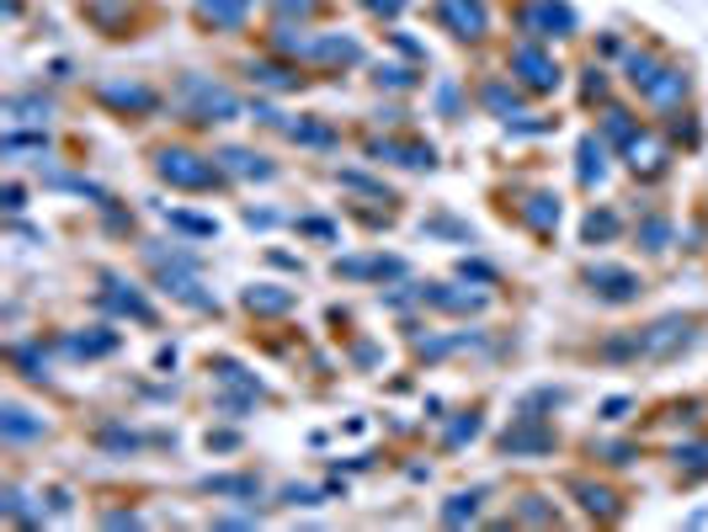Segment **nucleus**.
I'll use <instances>...</instances> for the list:
<instances>
[{
  "instance_id": "52",
  "label": "nucleus",
  "mask_w": 708,
  "mask_h": 532,
  "mask_svg": "<svg viewBox=\"0 0 708 532\" xmlns=\"http://www.w3.org/2000/svg\"><path fill=\"white\" fill-rule=\"evenodd\" d=\"M459 277H464V283H480V288H495V283H501V272L490 262H459Z\"/></svg>"
},
{
  "instance_id": "40",
  "label": "nucleus",
  "mask_w": 708,
  "mask_h": 532,
  "mask_svg": "<svg viewBox=\"0 0 708 532\" xmlns=\"http://www.w3.org/2000/svg\"><path fill=\"white\" fill-rule=\"evenodd\" d=\"M660 122H666V139H671L677 149H687V155L704 149V118H698L692 107H677V112H666Z\"/></svg>"
},
{
  "instance_id": "5",
  "label": "nucleus",
  "mask_w": 708,
  "mask_h": 532,
  "mask_svg": "<svg viewBox=\"0 0 708 532\" xmlns=\"http://www.w3.org/2000/svg\"><path fill=\"white\" fill-rule=\"evenodd\" d=\"M512 27L517 38H533V43H570L581 38V17L570 0H512Z\"/></svg>"
},
{
  "instance_id": "4",
  "label": "nucleus",
  "mask_w": 708,
  "mask_h": 532,
  "mask_svg": "<svg viewBox=\"0 0 708 532\" xmlns=\"http://www.w3.org/2000/svg\"><path fill=\"white\" fill-rule=\"evenodd\" d=\"M91 101H97L107 118H122V122H145L155 118L160 107H166V91L160 86H149L139 75H107L91 86Z\"/></svg>"
},
{
  "instance_id": "20",
  "label": "nucleus",
  "mask_w": 708,
  "mask_h": 532,
  "mask_svg": "<svg viewBox=\"0 0 708 532\" xmlns=\"http://www.w3.org/2000/svg\"><path fill=\"white\" fill-rule=\"evenodd\" d=\"M80 17L101 38H134L139 32V0H80Z\"/></svg>"
},
{
  "instance_id": "44",
  "label": "nucleus",
  "mask_w": 708,
  "mask_h": 532,
  "mask_svg": "<svg viewBox=\"0 0 708 532\" xmlns=\"http://www.w3.org/2000/svg\"><path fill=\"white\" fill-rule=\"evenodd\" d=\"M6 112H11V122H38V128H43V122L53 118V101L38 97V91H27V97H11V101H6Z\"/></svg>"
},
{
  "instance_id": "36",
  "label": "nucleus",
  "mask_w": 708,
  "mask_h": 532,
  "mask_svg": "<svg viewBox=\"0 0 708 532\" xmlns=\"http://www.w3.org/2000/svg\"><path fill=\"white\" fill-rule=\"evenodd\" d=\"M43 432H49V421H38L32 411H22L17 400L0 415V442H6V447H22V442H32V436H43Z\"/></svg>"
},
{
  "instance_id": "33",
  "label": "nucleus",
  "mask_w": 708,
  "mask_h": 532,
  "mask_svg": "<svg viewBox=\"0 0 708 532\" xmlns=\"http://www.w3.org/2000/svg\"><path fill=\"white\" fill-rule=\"evenodd\" d=\"M671 474L682 484H698V480H708V436H687V442H677L671 447Z\"/></svg>"
},
{
  "instance_id": "21",
  "label": "nucleus",
  "mask_w": 708,
  "mask_h": 532,
  "mask_svg": "<svg viewBox=\"0 0 708 532\" xmlns=\"http://www.w3.org/2000/svg\"><path fill=\"white\" fill-rule=\"evenodd\" d=\"M331 272L346 277V283H405V262L384 256V250H373V256H336Z\"/></svg>"
},
{
  "instance_id": "51",
  "label": "nucleus",
  "mask_w": 708,
  "mask_h": 532,
  "mask_svg": "<svg viewBox=\"0 0 708 532\" xmlns=\"http://www.w3.org/2000/svg\"><path fill=\"white\" fill-rule=\"evenodd\" d=\"M405 170H432L437 166V149L426 145V139H415V134H405V160H400Z\"/></svg>"
},
{
  "instance_id": "57",
  "label": "nucleus",
  "mask_w": 708,
  "mask_h": 532,
  "mask_svg": "<svg viewBox=\"0 0 708 532\" xmlns=\"http://www.w3.org/2000/svg\"><path fill=\"white\" fill-rule=\"evenodd\" d=\"M0 197H6V214H22V208H27V187H22V181H6V193H0Z\"/></svg>"
},
{
  "instance_id": "62",
  "label": "nucleus",
  "mask_w": 708,
  "mask_h": 532,
  "mask_svg": "<svg viewBox=\"0 0 708 532\" xmlns=\"http://www.w3.org/2000/svg\"><path fill=\"white\" fill-rule=\"evenodd\" d=\"M49 501H53V516H70V511H75L70 490H49Z\"/></svg>"
},
{
  "instance_id": "37",
  "label": "nucleus",
  "mask_w": 708,
  "mask_h": 532,
  "mask_svg": "<svg viewBox=\"0 0 708 532\" xmlns=\"http://www.w3.org/2000/svg\"><path fill=\"white\" fill-rule=\"evenodd\" d=\"M469 101H474V86H469V80H453V75H448V80L432 86V107H437V118H448V122L464 118Z\"/></svg>"
},
{
  "instance_id": "2",
  "label": "nucleus",
  "mask_w": 708,
  "mask_h": 532,
  "mask_svg": "<svg viewBox=\"0 0 708 532\" xmlns=\"http://www.w3.org/2000/svg\"><path fill=\"white\" fill-rule=\"evenodd\" d=\"M149 170H155V181L171 187V193H224V187H229V176H224V166L214 160V149L203 155V149H193V145H160L149 155Z\"/></svg>"
},
{
  "instance_id": "53",
  "label": "nucleus",
  "mask_w": 708,
  "mask_h": 532,
  "mask_svg": "<svg viewBox=\"0 0 708 532\" xmlns=\"http://www.w3.org/2000/svg\"><path fill=\"white\" fill-rule=\"evenodd\" d=\"M298 229H304L309 240H336V224H331V218H319V214H304V218H298Z\"/></svg>"
},
{
  "instance_id": "59",
  "label": "nucleus",
  "mask_w": 708,
  "mask_h": 532,
  "mask_svg": "<svg viewBox=\"0 0 708 532\" xmlns=\"http://www.w3.org/2000/svg\"><path fill=\"white\" fill-rule=\"evenodd\" d=\"M352 363H357V367L378 363V346H373V341H352Z\"/></svg>"
},
{
  "instance_id": "13",
  "label": "nucleus",
  "mask_w": 708,
  "mask_h": 532,
  "mask_svg": "<svg viewBox=\"0 0 708 532\" xmlns=\"http://www.w3.org/2000/svg\"><path fill=\"white\" fill-rule=\"evenodd\" d=\"M554 442H560V436H554V426H549V415L522 411L512 426L501 432L495 447H501L507 459H543V453H554Z\"/></svg>"
},
{
  "instance_id": "3",
  "label": "nucleus",
  "mask_w": 708,
  "mask_h": 532,
  "mask_svg": "<svg viewBox=\"0 0 708 532\" xmlns=\"http://www.w3.org/2000/svg\"><path fill=\"white\" fill-rule=\"evenodd\" d=\"M501 70L512 75V80L533 101L564 91V80H570V70H564L560 53H554V43H533V38H512V43H507V65H501Z\"/></svg>"
},
{
  "instance_id": "50",
  "label": "nucleus",
  "mask_w": 708,
  "mask_h": 532,
  "mask_svg": "<svg viewBox=\"0 0 708 532\" xmlns=\"http://www.w3.org/2000/svg\"><path fill=\"white\" fill-rule=\"evenodd\" d=\"M363 17H373V22H384V27H394L405 11H411V0H352Z\"/></svg>"
},
{
  "instance_id": "11",
  "label": "nucleus",
  "mask_w": 708,
  "mask_h": 532,
  "mask_svg": "<svg viewBox=\"0 0 708 532\" xmlns=\"http://www.w3.org/2000/svg\"><path fill=\"white\" fill-rule=\"evenodd\" d=\"M101 288H97V304L107 309V315H118V319H134V325H145V331H155L160 325V309L145 298V288L139 283H128L122 272H101L97 277Z\"/></svg>"
},
{
  "instance_id": "55",
  "label": "nucleus",
  "mask_w": 708,
  "mask_h": 532,
  "mask_svg": "<svg viewBox=\"0 0 708 532\" xmlns=\"http://www.w3.org/2000/svg\"><path fill=\"white\" fill-rule=\"evenodd\" d=\"M623 49H629V43H623L618 32H602V38H597V59H623Z\"/></svg>"
},
{
  "instance_id": "29",
  "label": "nucleus",
  "mask_w": 708,
  "mask_h": 532,
  "mask_svg": "<svg viewBox=\"0 0 708 532\" xmlns=\"http://www.w3.org/2000/svg\"><path fill=\"white\" fill-rule=\"evenodd\" d=\"M283 139L298 149H319V155H325V149L342 145V128L331 118H288L283 122Z\"/></svg>"
},
{
  "instance_id": "34",
  "label": "nucleus",
  "mask_w": 708,
  "mask_h": 532,
  "mask_svg": "<svg viewBox=\"0 0 708 532\" xmlns=\"http://www.w3.org/2000/svg\"><path fill=\"white\" fill-rule=\"evenodd\" d=\"M6 363L17 367L27 384H49V346L43 341H11L6 346Z\"/></svg>"
},
{
  "instance_id": "58",
  "label": "nucleus",
  "mask_w": 708,
  "mask_h": 532,
  "mask_svg": "<svg viewBox=\"0 0 708 532\" xmlns=\"http://www.w3.org/2000/svg\"><path fill=\"white\" fill-rule=\"evenodd\" d=\"M208 447H214V453H235V447H240V432H208Z\"/></svg>"
},
{
  "instance_id": "22",
  "label": "nucleus",
  "mask_w": 708,
  "mask_h": 532,
  "mask_svg": "<svg viewBox=\"0 0 708 532\" xmlns=\"http://www.w3.org/2000/svg\"><path fill=\"white\" fill-rule=\"evenodd\" d=\"M687 341H692V319H687V315H666V319H656V325H645V331H639V357L660 363V357L682 352Z\"/></svg>"
},
{
  "instance_id": "46",
  "label": "nucleus",
  "mask_w": 708,
  "mask_h": 532,
  "mask_svg": "<svg viewBox=\"0 0 708 532\" xmlns=\"http://www.w3.org/2000/svg\"><path fill=\"white\" fill-rule=\"evenodd\" d=\"M166 224L181 229V235H193V240H214V235H219V224H214V218L187 214V208H166Z\"/></svg>"
},
{
  "instance_id": "25",
  "label": "nucleus",
  "mask_w": 708,
  "mask_h": 532,
  "mask_svg": "<svg viewBox=\"0 0 708 532\" xmlns=\"http://www.w3.org/2000/svg\"><path fill=\"white\" fill-rule=\"evenodd\" d=\"M367 80H373V91H390V97H415V91L426 86V70H421V65H411V59H378Z\"/></svg>"
},
{
  "instance_id": "24",
  "label": "nucleus",
  "mask_w": 708,
  "mask_h": 532,
  "mask_svg": "<svg viewBox=\"0 0 708 532\" xmlns=\"http://www.w3.org/2000/svg\"><path fill=\"white\" fill-rule=\"evenodd\" d=\"M421 304L437 309V315H480V309L490 304V293L485 288L464 293L459 283H426V288H421Z\"/></svg>"
},
{
  "instance_id": "49",
  "label": "nucleus",
  "mask_w": 708,
  "mask_h": 532,
  "mask_svg": "<svg viewBox=\"0 0 708 532\" xmlns=\"http://www.w3.org/2000/svg\"><path fill=\"white\" fill-rule=\"evenodd\" d=\"M587 453H591L597 463H608V469H629V463L639 459V447H635V442H591Z\"/></svg>"
},
{
  "instance_id": "61",
  "label": "nucleus",
  "mask_w": 708,
  "mask_h": 532,
  "mask_svg": "<svg viewBox=\"0 0 708 532\" xmlns=\"http://www.w3.org/2000/svg\"><path fill=\"white\" fill-rule=\"evenodd\" d=\"M267 262L283 266V272H304V262H298V256H288V250H267Z\"/></svg>"
},
{
  "instance_id": "42",
  "label": "nucleus",
  "mask_w": 708,
  "mask_h": 532,
  "mask_svg": "<svg viewBox=\"0 0 708 532\" xmlns=\"http://www.w3.org/2000/svg\"><path fill=\"white\" fill-rule=\"evenodd\" d=\"M480 511H485V490H459V495H448L442 522L448 528H464V522H480Z\"/></svg>"
},
{
  "instance_id": "43",
  "label": "nucleus",
  "mask_w": 708,
  "mask_h": 532,
  "mask_svg": "<svg viewBox=\"0 0 708 532\" xmlns=\"http://www.w3.org/2000/svg\"><path fill=\"white\" fill-rule=\"evenodd\" d=\"M272 22H319L331 11V0H267Z\"/></svg>"
},
{
  "instance_id": "15",
  "label": "nucleus",
  "mask_w": 708,
  "mask_h": 532,
  "mask_svg": "<svg viewBox=\"0 0 708 532\" xmlns=\"http://www.w3.org/2000/svg\"><path fill=\"white\" fill-rule=\"evenodd\" d=\"M687 97H692V75H687V65H677V59H666L656 80H650L645 91H635V101H639V107H650L656 118L687 107Z\"/></svg>"
},
{
  "instance_id": "1",
  "label": "nucleus",
  "mask_w": 708,
  "mask_h": 532,
  "mask_svg": "<svg viewBox=\"0 0 708 532\" xmlns=\"http://www.w3.org/2000/svg\"><path fill=\"white\" fill-rule=\"evenodd\" d=\"M171 107H176V118L193 122V128H224V122H240L250 101H240V91L224 86V80H214V75L187 70L181 80H176Z\"/></svg>"
},
{
  "instance_id": "19",
  "label": "nucleus",
  "mask_w": 708,
  "mask_h": 532,
  "mask_svg": "<svg viewBox=\"0 0 708 532\" xmlns=\"http://www.w3.org/2000/svg\"><path fill=\"white\" fill-rule=\"evenodd\" d=\"M612 155H618V149H612L597 128L576 139V187H581V193H597V187L608 181V176H612Z\"/></svg>"
},
{
  "instance_id": "10",
  "label": "nucleus",
  "mask_w": 708,
  "mask_h": 532,
  "mask_svg": "<svg viewBox=\"0 0 708 532\" xmlns=\"http://www.w3.org/2000/svg\"><path fill=\"white\" fill-rule=\"evenodd\" d=\"M474 107H480L485 118H495V122H507V128H512V122H522L528 112H533V97H528L507 70H490V75L474 80Z\"/></svg>"
},
{
  "instance_id": "38",
  "label": "nucleus",
  "mask_w": 708,
  "mask_h": 532,
  "mask_svg": "<svg viewBox=\"0 0 708 532\" xmlns=\"http://www.w3.org/2000/svg\"><path fill=\"white\" fill-rule=\"evenodd\" d=\"M507 522H517V528H554V522H560V506H554L549 495L528 490V495H517V506Z\"/></svg>"
},
{
  "instance_id": "17",
  "label": "nucleus",
  "mask_w": 708,
  "mask_h": 532,
  "mask_svg": "<svg viewBox=\"0 0 708 532\" xmlns=\"http://www.w3.org/2000/svg\"><path fill=\"white\" fill-rule=\"evenodd\" d=\"M262 49L283 53V59H294L304 70H315V49H319V27L315 22H272L262 32Z\"/></svg>"
},
{
  "instance_id": "41",
  "label": "nucleus",
  "mask_w": 708,
  "mask_h": 532,
  "mask_svg": "<svg viewBox=\"0 0 708 532\" xmlns=\"http://www.w3.org/2000/svg\"><path fill=\"white\" fill-rule=\"evenodd\" d=\"M480 432H485V415H480V411H459L448 426H442V453H459V447H469Z\"/></svg>"
},
{
  "instance_id": "23",
  "label": "nucleus",
  "mask_w": 708,
  "mask_h": 532,
  "mask_svg": "<svg viewBox=\"0 0 708 532\" xmlns=\"http://www.w3.org/2000/svg\"><path fill=\"white\" fill-rule=\"evenodd\" d=\"M214 160L224 166V176H229V181H272V176H277L272 155H262V149H245V145H219V149H214Z\"/></svg>"
},
{
  "instance_id": "28",
  "label": "nucleus",
  "mask_w": 708,
  "mask_h": 532,
  "mask_svg": "<svg viewBox=\"0 0 708 532\" xmlns=\"http://www.w3.org/2000/svg\"><path fill=\"white\" fill-rule=\"evenodd\" d=\"M635 245L645 256H671V245H677V224L671 214H660V208H645L635 218Z\"/></svg>"
},
{
  "instance_id": "60",
  "label": "nucleus",
  "mask_w": 708,
  "mask_h": 532,
  "mask_svg": "<svg viewBox=\"0 0 708 532\" xmlns=\"http://www.w3.org/2000/svg\"><path fill=\"white\" fill-rule=\"evenodd\" d=\"M101 522H107V528H134L139 511H101Z\"/></svg>"
},
{
  "instance_id": "26",
  "label": "nucleus",
  "mask_w": 708,
  "mask_h": 532,
  "mask_svg": "<svg viewBox=\"0 0 708 532\" xmlns=\"http://www.w3.org/2000/svg\"><path fill=\"white\" fill-rule=\"evenodd\" d=\"M240 304H245V315H256V319H283L298 309V293L283 288V283H256V288L240 293Z\"/></svg>"
},
{
  "instance_id": "27",
  "label": "nucleus",
  "mask_w": 708,
  "mask_h": 532,
  "mask_svg": "<svg viewBox=\"0 0 708 532\" xmlns=\"http://www.w3.org/2000/svg\"><path fill=\"white\" fill-rule=\"evenodd\" d=\"M639 128H645V122H639V112L629 107V101L608 97L602 107H597V134H602L612 149H623V145H629V139L639 134Z\"/></svg>"
},
{
  "instance_id": "56",
  "label": "nucleus",
  "mask_w": 708,
  "mask_h": 532,
  "mask_svg": "<svg viewBox=\"0 0 708 532\" xmlns=\"http://www.w3.org/2000/svg\"><path fill=\"white\" fill-rule=\"evenodd\" d=\"M629 411H635V400H629V394H618V400H608V405H602V421H608V426H618Z\"/></svg>"
},
{
  "instance_id": "39",
  "label": "nucleus",
  "mask_w": 708,
  "mask_h": 532,
  "mask_svg": "<svg viewBox=\"0 0 708 532\" xmlns=\"http://www.w3.org/2000/svg\"><path fill=\"white\" fill-rule=\"evenodd\" d=\"M576 97H581V107H587V112H597V107L612 97V70L597 59V53H591V65L581 70V80H576Z\"/></svg>"
},
{
  "instance_id": "63",
  "label": "nucleus",
  "mask_w": 708,
  "mask_h": 532,
  "mask_svg": "<svg viewBox=\"0 0 708 532\" xmlns=\"http://www.w3.org/2000/svg\"><path fill=\"white\" fill-rule=\"evenodd\" d=\"M49 80H70V59H53V65H49Z\"/></svg>"
},
{
  "instance_id": "32",
  "label": "nucleus",
  "mask_w": 708,
  "mask_h": 532,
  "mask_svg": "<svg viewBox=\"0 0 708 532\" xmlns=\"http://www.w3.org/2000/svg\"><path fill=\"white\" fill-rule=\"evenodd\" d=\"M208 373H214V384L229 388V394H245V400H267V384H262L256 373H245L235 357H208Z\"/></svg>"
},
{
  "instance_id": "9",
  "label": "nucleus",
  "mask_w": 708,
  "mask_h": 532,
  "mask_svg": "<svg viewBox=\"0 0 708 532\" xmlns=\"http://www.w3.org/2000/svg\"><path fill=\"white\" fill-rule=\"evenodd\" d=\"M432 22L437 32H448L453 43H464V49H480L490 38V0H432Z\"/></svg>"
},
{
  "instance_id": "8",
  "label": "nucleus",
  "mask_w": 708,
  "mask_h": 532,
  "mask_svg": "<svg viewBox=\"0 0 708 532\" xmlns=\"http://www.w3.org/2000/svg\"><path fill=\"white\" fill-rule=\"evenodd\" d=\"M581 283H587V293L597 298V304H608V309H629V304L645 298V277H639L635 266H623V262L581 266Z\"/></svg>"
},
{
  "instance_id": "7",
  "label": "nucleus",
  "mask_w": 708,
  "mask_h": 532,
  "mask_svg": "<svg viewBox=\"0 0 708 532\" xmlns=\"http://www.w3.org/2000/svg\"><path fill=\"white\" fill-rule=\"evenodd\" d=\"M618 155H623V166H629V176H635V181H645V187H656V181H666V176H671L677 145L666 139V128H650V122H645V128H639L635 139H629L623 149H618Z\"/></svg>"
},
{
  "instance_id": "45",
  "label": "nucleus",
  "mask_w": 708,
  "mask_h": 532,
  "mask_svg": "<svg viewBox=\"0 0 708 532\" xmlns=\"http://www.w3.org/2000/svg\"><path fill=\"white\" fill-rule=\"evenodd\" d=\"M384 49H390L394 59H411V65H421V70L432 65V59H426V43H415V38H411V32H405L400 22H394L390 32H384Z\"/></svg>"
},
{
  "instance_id": "30",
  "label": "nucleus",
  "mask_w": 708,
  "mask_h": 532,
  "mask_svg": "<svg viewBox=\"0 0 708 532\" xmlns=\"http://www.w3.org/2000/svg\"><path fill=\"white\" fill-rule=\"evenodd\" d=\"M660 65H666V53H660L656 43L623 49V59H618V80H623L629 91H645V86H650V80L660 75Z\"/></svg>"
},
{
  "instance_id": "35",
  "label": "nucleus",
  "mask_w": 708,
  "mask_h": 532,
  "mask_svg": "<svg viewBox=\"0 0 708 532\" xmlns=\"http://www.w3.org/2000/svg\"><path fill=\"white\" fill-rule=\"evenodd\" d=\"M618 235H623V214L612 203H591L581 218V245H612Z\"/></svg>"
},
{
  "instance_id": "54",
  "label": "nucleus",
  "mask_w": 708,
  "mask_h": 532,
  "mask_svg": "<svg viewBox=\"0 0 708 532\" xmlns=\"http://www.w3.org/2000/svg\"><path fill=\"white\" fill-rule=\"evenodd\" d=\"M283 501H288V506H319V490L315 484H288Z\"/></svg>"
},
{
  "instance_id": "12",
  "label": "nucleus",
  "mask_w": 708,
  "mask_h": 532,
  "mask_svg": "<svg viewBox=\"0 0 708 532\" xmlns=\"http://www.w3.org/2000/svg\"><path fill=\"white\" fill-rule=\"evenodd\" d=\"M267 0H193V27L208 38H240Z\"/></svg>"
},
{
  "instance_id": "31",
  "label": "nucleus",
  "mask_w": 708,
  "mask_h": 532,
  "mask_svg": "<svg viewBox=\"0 0 708 532\" xmlns=\"http://www.w3.org/2000/svg\"><path fill=\"white\" fill-rule=\"evenodd\" d=\"M53 346H59V352H70V357H86V363H91V357H112V352L122 346V336L112 331V325H91L86 336H59Z\"/></svg>"
},
{
  "instance_id": "6",
  "label": "nucleus",
  "mask_w": 708,
  "mask_h": 532,
  "mask_svg": "<svg viewBox=\"0 0 708 532\" xmlns=\"http://www.w3.org/2000/svg\"><path fill=\"white\" fill-rule=\"evenodd\" d=\"M245 86H256L262 97H298V91H309V80H315V70H304V65H294V59H283V53H250L240 65Z\"/></svg>"
},
{
  "instance_id": "16",
  "label": "nucleus",
  "mask_w": 708,
  "mask_h": 532,
  "mask_svg": "<svg viewBox=\"0 0 708 532\" xmlns=\"http://www.w3.org/2000/svg\"><path fill=\"white\" fill-rule=\"evenodd\" d=\"M564 490L576 495V506L587 522H623V495L612 490L608 480H591V474H570Z\"/></svg>"
},
{
  "instance_id": "14",
  "label": "nucleus",
  "mask_w": 708,
  "mask_h": 532,
  "mask_svg": "<svg viewBox=\"0 0 708 532\" xmlns=\"http://www.w3.org/2000/svg\"><path fill=\"white\" fill-rule=\"evenodd\" d=\"M560 214H564V203L554 187H528V193H517V208L512 218L533 235V240H554V229H560Z\"/></svg>"
},
{
  "instance_id": "18",
  "label": "nucleus",
  "mask_w": 708,
  "mask_h": 532,
  "mask_svg": "<svg viewBox=\"0 0 708 532\" xmlns=\"http://www.w3.org/2000/svg\"><path fill=\"white\" fill-rule=\"evenodd\" d=\"M367 65V43L357 32H319L315 75H352Z\"/></svg>"
},
{
  "instance_id": "48",
  "label": "nucleus",
  "mask_w": 708,
  "mask_h": 532,
  "mask_svg": "<svg viewBox=\"0 0 708 532\" xmlns=\"http://www.w3.org/2000/svg\"><path fill=\"white\" fill-rule=\"evenodd\" d=\"M203 490H208V495H229V501L256 506V480H250V474H224V480H208Z\"/></svg>"
},
{
  "instance_id": "47",
  "label": "nucleus",
  "mask_w": 708,
  "mask_h": 532,
  "mask_svg": "<svg viewBox=\"0 0 708 532\" xmlns=\"http://www.w3.org/2000/svg\"><path fill=\"white\" fill-rule=\"evenodd\" d=\"M656 426H682V432H698L704 426V405L698 400H677V405H666L656 415Z\"/></svg>"
}]
</instances>
